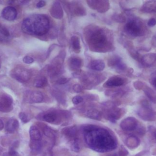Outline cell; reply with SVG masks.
Returning <instances> with one entry per match:
<instances>
[{
  "instance_id": "cell-41",
  "label": "cell",
  "mask_w": 156,
  "mask_h": 156,
  "mask_svg": "<svg viewBox=\"0 0 156 156\" xmlns=\"http://www.w3.org/2000/svg\"><path fill=\"white\" fill-rule=\"evenodd\" d=\"M149 80L152 87L156 89V70L151 74Z\"/></svg>"
},
{
  "instance_id": "cell-46",
  "label": "cell",
  "mask_w": 156,
  "mask_h": 156,
  "mask_svg": "<svg viewBox=\"0 0 156 156\" xmlns=\"http://www.w3.org/2000/svg\"><path fill=\"white\" fill-rule=\"evenodd\" d=\"M23 61L24 63H27V64H31L32 63L34 62V59L30 57V56H28V55H26L25 57H23Z\"/></svg>"
},
{
  "instance_id": "cell-39",
  "label": "cell",
  "mask_w": 156,
  "mask_h": 156,
  "mask_svg": "<svg viewBox=\"0 0 156 156\" xmlns=\"http://www.w3.org/2000/svg\"><path fill=\"white\" fill-rule=\"evenodd\" d=\"M146 84L140 80H136L133 83V85L134 87V88L138 90H142L143 89V88L145 87Z\"/></svg>"
},
{
  "instance_id": "cell-21",
  "label": "cell",
  "mask_w": 156,
  "mask_h": 156,
  "mask_svg": "<svg viewBox=\"0 0 156 156\" xmlns=\"http://www.w3.org/2000/svg\"><path fill=\"white\" fill-rule=\"evenodd\" d=\"M62 132L65 136L71 140V141L77 138V128L74 126L65 127L62 129Z\"/></svg>"
},
{
  "instance_id": "cell-17",
  "label": "cell",
  "mask_w": 156,
  "mask_h": 156,
  "mask_svg": "<svg viewBox=\"0 0 156 156\" xmlns=\"http://www.w3.org/2000/svg\"><path fill=\"white\" fill-rule=\"evenodd\" d=\"M69 10L72 13L76 16H85L86 15V10L85 7L79 2H73L69 5Z\"/></svg>"
},
{
  "instance_id": "cell-43",
  "label": "cell",
  "mask_w": 156,
  "mask_h": 156,
  "mask_svg": "<svg viewBox=\"0 0 156 156\" xmlns=\"http://www.w3.org/2000/svg\"><path fill=\"white\" fill-rule=\"evenodd\" d=\"M83 99L82 96H74L72 99V102L74 104V105H77L80 103H81L82 101H83Z\"/></svg>"
},
{
  "instance_id": "cell-8",
  "label": "cell",
  "mask_w": 156,
  "mask_h": 156,
  "mask_svg": "<svg viewBox=\"0 0 156 156\" xmlns=\"http://www.w3.org/2000/svg\"><path fill=\"white\" fill-rule=\"evenodd\" d=\"M129 79L127 77L122 76L115 75L110 77L104 83V87L108 88H117L121 87L126 85L129 82Z\"/></svg>"
},
{
  "instance_id": "cell-32",
  "label": "cell",
  "mask_w": 156,
  "mask_h": 156,
  "mask_svg": "<svg viewBox=\"0 0 156 156\" xmlns=\"http://www.w3.org/2000/svg\"><path fill=\"white\" fill-rule=\"evenodd\" d=\"M71 44L75 52L78 53L80 51V43L79 38L77 36L74 35L71 38Z\"/></svg>"
},
{
  "instance_id": "cell-25",
  "label": "cell",
  "mask_w": 156,
  "mask_h": 156,
  "mask_svg": "<svg viewBox=\"0 0 156 156\" xmlns=\"http://www.w3.org/2000/svg\"><path fill=\"white\" fill-rule=\"evenodd\" d=\"M140 143V140L135 136L132 135L128 136L126 140V144L130 149L136 148Z\"/></svg>"
},
{
  "instance_id": "cell-50",
  "label": "cell",
  "mask_w": 156,
  "mask_h": 156,
  "mask_svg": "<svg viewBox=\"0 0 156 156\" xmlns=\"http://www.w3.org/2000/svg\"><path fill=\"white\" fill-rule=\"evenodd\" d=\"M45 4H46V2L44 1H40L37 3L36 7L37 8H41V7H44L45 5Z\"/></svg>"
},
{
  "instance_id": "cell-44",
  "label": "cell",
  "mask_w": 156,
  "mask_h": 156,
  "mask_svg": "<svg viewBox=\"0 0 156 156\" xmlns=\"http://www.w3.org/2000/svg\"><path fill=\"white\" fill-rule=\"evenodd\" d=\"M118 154L119 156H127L128 155V151L123 146H121L118 151Z\"/></svg>"
},
{
  "instance_id": "cell-38",
  "label": "cell",
  "mask_w": 156,
  "mask_h": 156,
  "mask_svg": "<svg viewBox=\"0 0 156 156\" xmlns=\"http://www.w3.org/2000/svg\"><path fill=\"white\" fill-rule=\"evenodd\" d=\"M71 148L74 152H79V151L80 145H79V142L78 138L75 139V140H74L73 141H71Z\"/></svg>"
},
{
  "instance_id": "cell-24",
  "label": "cell",
  "mask_w": 156,
  "mask_h": 156,
  "mask_svg": "<svg viewBox=\"0 0 156 156\" xmlns=\"http://www.w3.org/2000/svg\"><path fill=\"white\" fill-rule=\"evenodd\" d=\"M29 135L31 141H40L41 134L39 129L35 126H31L29 129Z\"/></svg>"
},
{
  "instance_id": "cell-2",
  "label": "cell",
  "mask_w": 156,
  "mask_h": 156,
  "mask_svg": "<svg viewBox=\"0 0 156 156\" xmlns=\"http://www.w3.org/2000/svg\"><path fill=\"white\" fill-rule=\"evenodd\" d=\"M22 28L26 33L40 35L44 34L48 30L49 21L44 15H34L25 19Z\"/></svg>"
},
{
  "instance_id": "cell-20",
  "label": "cell",
  "mask_w": 156,
  "mask_h": 156,
  "mask_svg": "<svg viewBox=\"0 0 156 156\" xmlns=\"http://www.w3.org/2000/svg\"><path fill=\"white\" fill-rule=\"evenodd\" d=\"M140 62L143 65L149 66L156 62V54L149 53L141 57Z\"/></svg>"
},
{
  "instance_id": "cell-27",
  "label": "cell",
  "mask_w": 156,
  "mask_h": 156,
  "mask_svg": "<svg viewBox=\"0 0 156 156\" xmlns=\"http://www.w3.org/2000/svg\"><path fill=\"white\" fill-rule=\"evenodd\" d=\"M85 116L91 119L100 120L102 116V113L96 108H90L85 113Z\"/></svg>"
},
{
  "instance_id": "cell-4",
  "label": "cell",
  "mask_w": 156,
  "mask_h": 156,
  "mask_svg": "<svg viewBox=\"0 0 156 156\" xmlns=\"http://www.w3.org/2000/svg\"><path fill=\"white\" fill-rule=\"evenodd\" d=\"M124 30L127 35L137 37L145 35L147 29L144 23L140 19L133 18L127 21L124 26Z\"/></svg>"
},
{
  "instance_id": "cell-16",
  "label": "cell",
  "mask_w": 156,
  "mask_h": 156,
  "mask_svg": "<svg viewBox=\"0 0 156 156\" xmlns=\"http://www.w3.org/2000/svg\"><path fill=\"white\" fill-rule=\"evenodd\" d=\"M2 16L7 21H13L17 15L16 9L12 6L5 7L2 11Z\"/></svg>"
},
{
  "instance_id": "cell-26",
  "label": "cell",
  "mask_w": 156,
  "mask_h": 156,
  "mask_svg": "<svg viewBox=\"0 0 156 156\" xmlns=\"http://www.w3.org/2000/svg\"><path fill=\"white\" fill-rule=\"evenodd\" d=\"M105 66V64L102 60H92L89 65V67L94 71H102Z\"/></svg>"
},
{
  "instance_id": "cell-29",
  "label": "cell",
  "mask_w": 156,
  "mask_h": 156,
  "mask_svg": "<svg viewBox=\"0 0 156 156\" xmlns=\"http://www.w3.org/2000/svg\"><path fill=\"white\" fill-rule=\"evenodd\" d=\"M65 51H60V54H58V55L55 57L52 62V66L57 68H60L61 65H62L63 60H64V58L65 57Z\"/></svg>"
},
{
  "instance_id": "cell-10",
  "label": "cell",
  "mask_w": 156,
  "mask_h": 156,
  "mask_svg": "<svg viewBox=\"0 0 156 156\" xmlns=\"http://www.w3.org/2000/svg\"><path fill=\"white\" fill-rule=\"evenodd\" d=\"M88 6L99 13H104L110 9L108 1L105 0H90L87 1Z\"/></svg>"
},
{
  "instance_id": "cell-33",
  "label": "cell",
  "mask_w": 156,
  "mask_h": 156,
  "mask_svg": "<svg viewBox=\"0 0 156 156\" xmlns=\"http://www.w3.org/2000/svg\"><path fill=\"white\" fill-rule=\"evenodd\" d=\"M10 37L9 31L4 26H0V41H6Z\"/></svg>"
},
{
  "instance_id": "cell-37",
  "label": "cell",
  "mask_w": 156,
  "mask_h": 156,
  "mask_svg": "<svg viewBox=\"0 0 156 156\" xmlns=\"http://www.w3.org/2000/svg\"><path fill=\"white\" fill-rule=\"evenodd\" d=\"M149 132L151 140L154 143H156V127L149 126Z\"/></svg>"
},
{
  "instance_id": "cell-13",
  "label": "cell",
  "mask_w": 156,
  "mask_h": 156,
  "mask_svg": "<svg viewBox=\"0 0 156 156\" xmlns=\"http://www.w3.org/2000/svg\"><path fill=\"white\" fill-rule=\"evenodd\" d=\"M84 82L88 85H93L99 83L105 79V76L102 74H91L83 77Z\"/></svg>"
},
{
  "instance_id": "cell-22",
  "label": "cell",
  "mask_w": 156,
  "mask_h": 156,
  "mask_svg": "<svg viewBox=\"0 0 156 156\" xmlns=\"http://www.w3.org/2000/svg\"><path fill=\"white\" fill-rule=\"evenodd\" d=\"M19 127L18 121L14 118L10 119L6 123L5 130L8 133H13L15 132Z\"/></svg>"
},
{
  "instance_id": "cell-18",
  "label": "cell",
  "mask_w": 156,
  "mask_h": 156,
  "mask_svg": "<svg viewBox=\"0 0 156 156\" xmlns=\"http://www.w3.org/2000/svg\"><path fill=\"white\" fill-rule=\"evenodd\" d=\"M127 90H126L124 88H114L113 89H108L105 91V95L107 96L112 97V98H119L123 96L126 93Z\"/></svg>"
},
{
  "instance_id": "cell-3",
  "label": "cell",
  "mask_w": 156,
  "mask_h": 156,
  "mask_svg": "<svg viewBox=\"0 0 156 156\" xmlns=\"http://www.w3.org/2000/svg\"><path fill=\"white\" fill-rule=\"evenodd\" d=\"M88 132L91 133V143L94 147H98L101 149H110L115 147L116 141L108 131L104 129L95 130L94 126H90L88 127Z\"/></svg>"
},
{
  "instance_id": "cell-49",
  "label": "cell",
  "mask_w": 156,
  "mask_h": 156,
  "mask_svg": "<svg viewBox=\"0 0 156 156\" xmlns=\"http://www.w3.org/2000/svg\"><path fill=\"white\" fill-rule=\"evenodd\" d=\"M147 24L148 26H150V27H153L154 26L155 24H156V19L154 18H150L147 23Z\"/></svg>"
},
{
  "instance_id": "cell-35",
  "label": "cell",
  "mask_w": 156,
  "mask_h": 156,
  "mask_svg": "<svg viewBox=\"0 0 156 156\" xmlns=\"http://www.w3.org/2000/svg\"><path fill=\"white\" fill-rule=\"evenodd\" d=\"M30 146L32 151H38L41 147V143L40 141H31Z\"/></svg>"
},
{
  "instance_id": "cell-19",
  "label": "cell",
  "mask_w": 156,
  "mask_h": 156,
  "mask_svg": "<svg viewBox=\"0 0 156 156\" xmlns=\"http://www.w3.org/2000/svg\"><path fill=\"white\" fill-rule=\"evenodd\" d=\"M140 10L145 13L156 12V1H144L141 5Z\"/></svg>"
},
{
  "instance_id": "cell-9",
  "label": "cell",
  "mask_w": 156,
  "mask_h": 156,
  "mask_svg": "<svg viewBox=\"0 0 156 156\" xmlns=\"http://www.w3.org/2000/svg\"><path fill=\"white\" fill-rule=\"evenodd\" d=\"M10 74L12 78L22 83L28 81L30 77V72L24 68H15L12 70Z\"/></svg>"
},
{
  "instance_id": "cell-28",
  "label": "cell",
  "mask_w": 156,
  "mask_h": 156,
  "mask_svg": "<svg viewBox=\"0 0 156 156\" xmlns=\"http://www.w3.org/2000/svg\"><path fill=\"white\" fill-rule=\"evenodd\" d=\"M43 100V95L38 91H33L29 96L30 103H40Z\"/></svg>"
},
{
  "instance_id": "cell-40",
  "label": "cell",
  "mask_w": 156,
  "mask_h": 156,
  "mask_svg": "<svg viewBox=\"0 0 156 156\" xmlns=\"http://www.w3.org/2000/svg\"><path fill=\"white\" fill-rule=\"evenodd\" d=\"M43 133L44 134L48 136V137H49V138H54L55 135H54V132L52 131V130L49 128L48 126H44V127L43 129Z\"/></svg>"
},
{
  "instance_id": "cell-23",
  "label": "cell",
  "mask_w": 156,
  "mask_h": 156,
  "mask_svg": "<svg viewBox=\"0 0 156 156\" xmlns=\"http://www.w3.org/2000/svg\"><path fill=\"white\" fill-rule=\"evenodd\" d=\"M140 2L136 1H122L119 2L121 7L125 10H130L136 8L139 5Z\"/></svg>"
},
{
  "instance_id": "cell-11",
  "label": "cell",
  "mask_w": 156,
  "mask_h": 156,
  "mask_svg": "<svg viewBox=\"0 0 156 156\" xmlns=\"http://www.w3.org/2000/svg\"><path fill=\"white\" fill-rule=\"evenodd\" d=\"M12 109L13 99L12 97L5 93H0V111L7 113Z\"/></svg>"
},
{
  "instance_id": "cell-51",
  "label": "cell",
  "mask_w": 156,
  "mask_h": 156,
  "mask_svg": "<svg viewBox=\"0 0 156 156\" xmlns=\"http://www.w3.org/2000/svg\"><path fill=\"white\" fill-rule=\"evenodd\" d=\"M4 123H3L2 121L0 119V130H1L4 128Z\"/></svg>"
},
{
  "instance_id": "cell-48",
  "label": "cell",
  "mask_w": 156,
  "mask_h": 156,
  "mask_svg": "<svg viewBox=\"0 0 156 156\" xmlns=\"http://www.w3.org/2000/svg\"><path fill=\"white\" fill-rule=\"evenodd\" d=\"M8 154L9 156H20L19 154L17 152V151H16V150L13 147L10 149Z\"/></svg>"
},
{
  "instance_id": "cell-5",
  "label": "cell",
  "mask_w": 156,
  "mask_h": 156,
  "mask_svg": "<svg viewBox=\"0 0 156 156\" xmlns=\"http://www.w3.org/2000/svg\"><path fill=\"white\" fill-rule=\"evenodd\" d=\"M118 104L115 101H108L103 103L105 118L111 122H115L120 119L126 113L123 108L118 107Z\"/></svg>"
},
{
  "instance_id": "cell-45",
  "label": "cell",
  "mask_w": 156,
  "mask_h": 156,
  "mask_svg": "<svg viewBox=\"0 0 156 156\" xmlns=\"http://www.w3.org/2000/svg\"><path fill=\"white\" fill-rule=\"evenodd\" d=\"M83 87L79 83L74 84L73 86V90L76 93H80L83 91Z\"/></svg>"
},
{
  "instance_id": "cell-15",
  "label": "cell",
  "mask_w": 156,
  "mask_h": 156,
  "mask_svg": "<svg viewBox=\"0 0 156 156\" xmlns=\"http://www.w3.org/2000/svg\"><path fill=\"white\" fill-rule=\"evenodd\" d=\"M50 13L52 17L56 19H61L63 16V12L58 1H55L50 9Z\"/></svg>"
},
{
  "instance_id": "cell-31",
  "label": "cell",
  "mask_w": 156,
  "mask_h": 156,
  "mask_svg": "<svg viewBox=\"0 0 156 156\" xmlns=\"http://www.w3.org/2000/svg\"><path fill=\"white\" fill-rule=\"evenodd\" d=\"M82 65V61L80 58L77 57L70 58L69 60V67L74 70H79Z\"/></svg>"
},
{
  "instance_id": "cell-47",
  "label": "cell",
  "mask_w": 156,
  "mask_h": 156,
  "mask_svg": "<svg viewBox=\"0 0 156 156\" xmlns=\"http://www.w3.org/2000/svg\"><path fill=\"white\" fill-rule=\"evenodd\" d=\"M69 79L63 77H61L60 79H58L56 81V83L58 84V85H63V84H65V83H67L69 81Z\"/></svg>"
},
{
  "instance_id": "cell-7",
  "label": "cell",
  "mask_w": 156,
  "mask_h": 156,
  "mask_svg": "<svg viewBox=\"0 0 156 156\" xmlns=\"http://www.w3.org/2000/svg\"><path fill=\"white\" fill-rule=\"evenodd\" d=\"M138 115L143 120L153 121L156 120V112L146 99L141 101V106L137 111Z\"/></svg>"
},
{
  "instance_id": "cell-34",
  "label": "cell",
  "mask_w": 156,
  "mask_h": 156,
  "mask_svg": "<svg viewBox=\"0 0 156 156\" xmlns=\"http://www.w3.org/2000/svg\"><path fill=\"white\" fill-rule=\"evenodd\" d=\"M47 79L44 76L37 77L34 81V86L37 88H43L47 84Z\"/></svg>"
},
{
  "instance_id": "cell-12",
  "label": "cell",
  "mask_w": 156,
  "mask_h": 156,
  "mask_svg": "<svg viewBox=\"0 0 156 156\" xmlns=\"http://www.w3.org/2000/svg\"><path fill=\"white\" fill-rule=\"evenodd\" d=\"M138 121L136 118L129 116L121 122L119 126L122 130L126 132H132L138 127Z\"/></svg>"
},
{
  "instance_id": "cell-6",
  "label": "cell",
  "mask_w": 156,
  "mask_h": 156,
  "mask_svg": "<svg viewBox=\"0 0 156 156\" xmlns=\"http://www.w3.org/2000/svg\"><path fill=\"white\" fill-rule=\"evenodd\" d=\"M107 65L109 67L115 69L120 74L130 76L133 72V69L128 67L122 62V58L118 55H111L107 60Z\"/></svg>"
},
{
  "instance_id": "cell-30",
  "label": "cell",
  "mask_w": 156,
  "mask_h": 156,
  "mask_svg": "<svg viewBox=\"0 0 156 156\" xmlns=\"http://www.w3.org/2000/svg\"><path fill=\"white\" fill-rule=\"evenodd\" d=\"M142 90L144 92V94L151 101L156 104V93L152 88L146 85Z\"/></svg>"
},
{
  "instance_id": "cell-14",
  "label": "cell",
  "mask_w": 156,
  "mask_h": 156,
  "mask_svg": "<svg viewBox=\"0 0 156 156\" xmlns=\"http://www.w3.org/2000/svg\"><path fill=\"white\" fill-rule=\"evenodd\" d=\"M60 116L57 112H47L42 116V119L47 122L52 124H58L60 121Z\"/></svg>"
},
{
  "instance_id": "cell-42",
  "label": "cell",
  "mask_w": 156,
  "mask_h": 156,
  "mask_svg": "<svg viewBox=\"0 0 156 156\" xmlns=\"http://www.w3.org/2000/svg\"><path fill=\"white\" fill-rule=\"evenodd\" d=\"M19 118L24 123H27L29 121V118L24 112H20L19 113Z\"/></svg>"
},
{
  "instance_id": "cell-36",
  "label": "cell",
  "mask_w": 156,
  "mask_h": 156,
  "mask_svg": "<svg viewBox=\"0 0 156 156\" xmlns=\"http://www.w3.org/2000/svg\"><path fill=\"white\" fill-rule=\"evenodd\" d=\"M112 18L113 19L114 21L118 22V23H124L126 21V16L121 13H117V14H115Z\"/></svg>"
},
{
  "instance_id": "cell-1",
  "label": "cell",
  "mask_w": 156,
  "mask_h": 156,
  "mask_svg": "<svg viewBox=\"0 0 156 156\" xmlns=\"http://www.w3.org/2000/svg\"><path fill=\"white\" fill-rule=\"evenodd\" d=\"M86 37L90 49L93 51L107 52L115 49L113 33L108 29L91 26L87 30Z\"/></svg>"
}]
</instances>
